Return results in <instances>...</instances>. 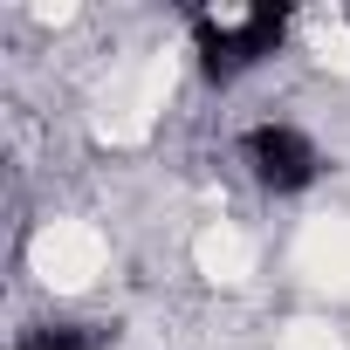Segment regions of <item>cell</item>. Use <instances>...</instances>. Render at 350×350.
<instances>
[{
	"mask_svg": "<svg viewBox=\"0 0 350 350\" xmlns=\"http://www.w3.org/2000/svg\"><path fill=\"white\" fill-rule=\"evenodd\" d=\"M282 35H288V8H247V14H234V21L193 14V49H200L206 83L247 76L254 62H268V55L282 49Z\"/></svg>",
	"mask_w": 350,
	"mask_h": 350,
	"instance_id": "1",
	"label": "cell"
},
{
	"mask_svg": "<svg viewBox=\"0 0 350 350\" xmlns=\"http://www.w3.org/2000/svg\"><path fill=\"white\" fill-rule=\"evenodd\" d=\"M241 158L254 172V186H268V193H302V186H316V172H323V151L295 124H254L241 137Z\"/></svg>",
	"mask_w": 350,
	"mask_h": 350,
	"instance_id": "2",
	"label": "cell"
},
{
	"mask_svg": "<svg viewBox=\"0 0 350 350\" xmlns=\"http://www.w3.org/2000/svg\"><path fill=\"white\" fill-rule=\"evenodd\" d=\"M21 350H103V329H90V323H35V329H21Z\"/></svg>",
	"mask_w": 350,
	"mask_h": 350,
	"instance_id": "3",
	"label": "cell"
}]
</instances>
